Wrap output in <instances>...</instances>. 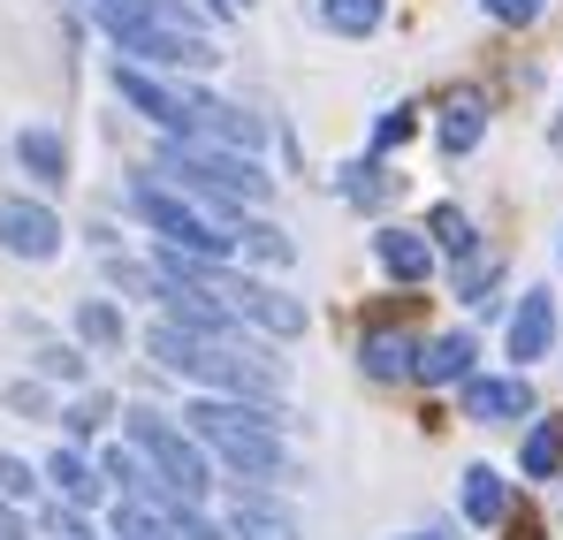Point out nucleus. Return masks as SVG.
Returning a JSON list of instances; mask_svg holds the SVG:
<instances>
[{
  "label": "nucleus",
  "mask_w": 563,
  "mask_h": 540,
  "mask_svg": "<svg viewBox=\"0 0 563 540\" xmlns=\"http://www.w3.org/2000/svg\"><path fill=\"white\" fill-rule=\"evenodd\" d=\"M176 540H229V526H213L198 503H176Z\"/></svg>",
  "instance_id": "obj_30"
},
{
  "label": "nucleus",
  "mask_w": 563,
  "mask_h": 540,
  "mask_svg": "<svg viewBox=\"0 0 563 540\" xmlns=\"http://www.w3.org/2000/svg\"><path fill=\"white\" fill-rule=\"evenodd\" d=\"M518 472H526V480H556L563 472V419H533V427H526Z\"/></svg>",
  "instance_id": "obj_19"
},
{
  "label": "nucleus",
  "mask_w": 563,
  "mask_h": 540,
  "mask_svg": "<svg viewBox=\"0 0 563 540\" xmlns=\"http://www.w3.org/2000/svg\"><path fill=\"white\" fill-rule=\"evenodd\" d=\"M107 533H114V540H176V503L122 495V503L107 510Z\"/></svg>",
  "instance_id": "obj_14"
},
{
  "label": "nucleus",
  "mask_w": 563,
  "mask_h": 540,
  "mask_svg": "<svg viewBox=\"0 0 563 540\" xmlns=\"http://www.w3.org/2000/svg\"><path fill=\"white\" fill-rule=\"evenodd\" d=\"M38 533H46V540H92V518H85L77 503H46V518H38Z\"/></svg>",
  "instance_id": "obj_27"
},
{
  "label": "nucleus",
  "mask_w": 563,
  "mask_h": 540,
  "mask_svg": "<svg viewBox=\"0 0 563 540\" xmlns=\"http://www.w3.org/2000/svg\"><path fill=\"white\" fill-rule=\"evenodd\" d=\"M0 540H31V518L15 503H0Z\"/></svg>",
  "instance_id": "obj_33"
},
{
  "label": "nucleus",
  "mask_w": 563,
  "mask_h": 540,
  "mask_svg": "<svg viewBox=\"0 0 563 540\" xmlns=\"http://www.w3.org/2000/svg\"><path fill=\"white\" fill-rule=\"evenodd\" d=\"M556 297L549 289H526L518 297V312H510V335H503V351H510V365L526 373V365H541L549 351H556Z\"/></svg>",
  "instance_id": "obj_9"
},
{
  "label": "nucleus",
  "mask_w": 563,
  "mask_h": 540,
  "mask_svg": "<svg viewBox=\"0 0 563 540\" xmlns=\"http://www.w3.org/2000/svg\"><path fill=\"white\" fill-rule=\"evenodd\" d=\"M184 427L206 442V456H221L236 480H282L289 450H282V411L275 404H244V396H190Z\"/></svg>",
  "instance_id": "obj_1"
},
{
  "label": "nucleus",
  "mask_w": 563,
  "mask_h": 540,
  "mask_svg": "<svg viewBox=\"0 0 563 540\" xmlns=\"http://www.w3.org/2000/svg\"><path fill=\"white\" fill-rule=\"evenodd\" d=\"M46 487H54L62 503H77V510H92V503H99V487H107V480H99V464H85L77 450H54V456H46Z\"/></svg>",
  "instance_id": "obj_18"
},
{
  "label": "nucleus",
  "mask_w": 563,
  "mask_h": 540,
  "mask_svg": "<svg viewBox=\"0 0 563 540\" xmlns=\"http://www.w3.org/2000/svg\"><path fill=\"white\" fill-rule=\"evenodd\" d=\"M122 442L153 464V480H161L176 503H198V495L213 487V456H206V442H198L190 427H176V419H161L153 404L122 411Z\"/></svg>",
  "instance_id": "obj_4"
},
{
  "label": "nucleus",
  "mask_w": 563,
  "mask_h": 540,
  "mask_svg": "<svg viewBox=\"0 0 563 540\" xmlns=\"http://www.w3.org/2000/svg\"><path fill=\"white\" fill-rule=\"evenodd\" d=\"M221 305L236 312V320H252L260 335H275V343H297L305 335V305L275 289V282H252V274H221Z\"/></svg>",
  "instance_id": "obj_5"
},
{
  "label": "nucleus",
  "mask_w": 563,
  "mask_h": 540,
  "mask_svg": "<svg viewBox=\"0 0 563 540\" xmlns=\"http://www.w3.org/2000/svg\"><path fill=\"white\" fill-rule=\"evenodd\" d=\"M541 8H549V0H487V15H495V23H533Z\"/></svg>",
  "instance_id": "obj_31"
},
{
  "label": "nucleus",
  "mask_w": 563,
  "mask_h": 540,
  "mask_svg": "<svg viewBox=\"0 0 563 540\" xmlns=\"http://www.w3.org/2000/svg\"><path fill=\"white\" fill-rule=\"evenodd\" d=\"M411 130H419V114H411V107H388V114L374 122V161H380V153H396Z\"/></svg>",
  "instance_id": "obj_29"
},
{
  "label": "nucleus",
  "mask_w": 563,
  "mask_h": 540,
  "mask_svg": "<svg viewBox=\"0 0 563 540\" xmlns=\"http://www.w3.org/2000/svg\"><path fill=\"white\" fill-rule=\"evenodd\" d=\"M479 137H487V99H479V91H457V99L442 107V122H434V145H442L450 161H465Z\"/></svg>",
  "instance_id": "obj_15"
},
{
  "label": "nucleus",
  "mask_w": 563,
  "mask_h": 540,
  "mask_svg": "<svg viewBox=\"0 0 563 540\" xmlns=\"http://www.w3.org/2000/svg\"><path fill=\"white\" fill-rule=\"evenodd\" d=\"M472 373H479V343H472L465 328H450V335H434V343L419 351V381H427V388H465Z\"/></svg>",
  "instance_id": "obj_13"
},
{
  "label": "nucleus",
  "mask_w": 563,
  "mask_h": 540,
  "mask_svg": "<svg viewBox=\"0 0 563 540\" xmlns=\"http://www.w3.org/2000/svg\"><path fill=\"white\" fill-rule=\"evenodd\" d=\"M374 260L388 282H427L434 274V244H427V229H374Z\"/></svg>",
  "instance_id": "obj_12"
},
{
  "label": "nucleus",
  "mask_w": 563,
  "mask_h": 540,
  "mask_svg": "<svg viewBox=\"0 0 563 540\" xmlns=\"http://www.w3.org/2000/svg\"><path fill=\"white\" fill-rule=\"evenodd\" d=\"M556 153H563V122H556Z\"/></svg>",
  "instance_id": "obj_36"
},
{
  "label": "nucleus",
  "mask_w": 563,
  "mask_h": 540,
  "mask_svg": "<svg viewBox=\"0 0 563 540\" xmlns=\"http://www.w3.org/2000/svg\"><path fill=\"white\" fill-rule=\"evenodd\" d=\"M114 91L153 122V130H168V137H190V107L176 85H161L153 69H137V62H114Z\"/></svg>",
  "instance_id": "obj_8"
},
{
  "label": "nucleus",
  "mask_w": 563,
  "mask_h": 540,
  "mask_svg": "<svg viewBox=\"0 0 563 540\" xmlns=\"http://www.w3.org/2000/svg\"><path fill=\"white\" fill-rule=\"evenodd\" d=\"M15 161L31 168V183H69V145H62V130H15Z\"/></svg>",
  "instance_id": "obj_17"
},
{
  "label": "nucleus",
  "mask_w": 563,
  "mask_h": 540,
  "mask_svg": "<svg viewBox=\"0 0 563 540\" xmlns=\"http://www.w3.org/2000/svg\"><path fill=\"white\" fill-rule=\"evenodd\" d=\"M8 404H15V411H46V388H38V381H23V388H8Z\"/></svg>",
  "instance_id": "obj_34"
},
{
  "label": "nucleus",
  "mask_w": 563,
  "mask_h": 540,
  "mask_svg": "<svg viewBox=\"0 0 563 540\" xmlns=\"http://www.w3.org/2000/svg\"><path fill=\"white\" fill-rule=\"evenodd\" d=\"M122 206H130L161 244H176V252H190V260H213V267H221V260L236 252V229H221L190 190H176V183H161V176H137Z\"/></svg>",
  "instance_id": "obj_3"
},
{
  "label": "nucleus",
  "mask_w": 563,
  "mask_h": 540,
  "mask_svg": "<svg viewBox=\"0 0 563 540\" xmlns=\"http://www.w3.org/2000/svg\"><path fill=\"white\" fill-rule=\"evenodd\" d=\"M457 503H465L472 526H503V518H510V480H503L495 464H465V487H457Z\"/></svg>",
  "instance_id": "obj_16"
},
{
  "label": "nucleus",
  "mask_w": 563,
  "mask_h": 540,
  "mask_svg": "<svg viewBox=\"0 0 563 540\" xmlns=\"http://www.w3.org/2000/svg\"><path fill=\"white\" fill-rule=\"evenodd\" d=\"M465 419L472 427H518V419H533L526 373H472L465 381Z\"/></svg>",
  "instance_id": "obj_7"
},
{
  "label": "nucleus",
  "mask_w": 563,
  "mask_h": 540,
  "mask_svg": "<svg viewBox=\"0 0 563 540\" xmlns=\"http://www.w3.org/2000/svg\"><path fill=\"white\" fill-rule=\"evenodd\" d=\"M312 15H320L335 38H374L380 15H388V0H312Z\"/></svg>",
  "instance_id": "obj_20"
},
{
  "label": "nucleus",
  "mask_w": 563,
  "mask_h": 540,
  "mask_svg": "<svg viewBox=\"0 0 563 540\" xmlns=\"http://www.w3.org/2000/svg\"><path fill=\"white\" fill-rule=\"evenodd\" d=\"M221 526H229V540H297V510L275 503V495H260V487H252V495L236 487V503H229Z\"/></svg>",
  "instance_id": "obj_11"
},
{
  "label": "nucleus",
  "mask_w": 563,
  "mask_h": 540,
  "mask_svg": "<svg viewBox=\"0 0 563 540\" xmlns=\"http://www.w3.org/2000/svg\"><path fill=\"white\" fill-rule=\"evenodd\" d=\"M335 198H351V206H388V198H396V176H388L380 161H351V168H335Z\"/></svg>",
  "instance_id": "obj_23"
},
{
  "label": "nucleus",
  "mask_w": 563,
  "mask_h": 540,
  "mask_svg": "<svg viewBox=\"0 0 563 540\" xmlns=\"http://www.w3.org/2000/svg\"><path fill=\"white\" fill-rule=\"evenodd\" d=\"M0 252L31 260V267L62 260V213L38 206V198H0Z\"/></svg>",
  "instance_id": "obj_6"
},
{
  "label": "nucleus",
  "mask_w": 563,
  "mask_h": 540,
  "mask_svg": "<svg viewBox=\"0 0 563 540\" xmlns=\"http://www.w3.org/2000/svg\"><path fill=\"white\" fill-rule=\"evenodd\" d=\"M99 419H107V404H99V396H92V404H77V411H62V427H69V434H77V442H85V434H92Z\"/></svg>",
  "instance_id": "obj_32"
},
{
  "label": "nucleus",
  "mask_w": 563,
  "mask_h": 540,
  "mask_svg": "<svg viewBox=\"0 0 563 540\" xmlns=\"http://www.w3.org/2000/svg\"><path fill=\"white\" fill-rule=\"evenodd\" d=\"M556 252H563V244H556Z\"/></svg>",
  "instance_id": "obj_38"
},
{
  "label": "nucleus",
  "mask_w": 563,
  "mask_h": 540,
  "mask_svg": "<svg viewBox=\"0 0 563 540\" xmlns=\"http://www.w3.org/2000/svg\"><path fill=\"white\" fill-rule=\"evenodd\" d=\"M77 335H85L92 351H122V343H130V320H122V305L85 297V305H77Z\"/></svg>",
  "instance_id": "obj_24"
},
{
  "label": "nucleus",
  "mask_w": 563,
  "mask_h": 540,
  "mask_svg": "<svg viewBox=\"0 0 563 540\" xmlns=\"http://www.w3.org/2000/svg\"><path fill=\"white\" fill-rule=\"evenodd\" d=\"M411 540H450V533H411Z\"/></svg>",
  "instance_id": "obj_35"
},
{
  "label": "nucleus",
  "mask_w": 563,
  "mask_h": 540,
  "mask_svg": "<svg viewBox=\"0 0 563 540\" xmlns=\"http://www.w3.org/2000/svg\"><path fill=\"white\" fill-rule=\"evenodd\" d=\"M236 252H244V260H260V267H289V260H297V244L282 236L275 221H260V213H244V221H236Z\"/></svg>",
  "instance_id": "obj_21"
},
{
  "label": "nucleus",
  "mask_w": 563,
  "mask_h": 540,
  "mask_svg": "<svg viewBox=\"0 0 563 540\" xmlns=\"http://www.w3.org/2000/svg\"><path fill=\"white\" fill-rule=\"evenodd\" d=\"M427 244L450 252V260H472V252H479V229H472L465 206H434V213H427Z\"/></svg>",
  "instance_id": "obj_22"
},
{
  "label": "nucleus",
  "mask_w": 563,
  "mask_h": 540,
  "mask_svg": "<svg viewBox=\"0 0 563 540\" xmlns=\"http://www.w3.org/2000/svg\"><path fill=\"white\" fill-rule=\"evenodd\" d=\"M38 381L85 388V381H92V365H85V351H69V343H46V351H38Z\"/></svg>",
  "instance_id": "obj_25"
},
{
  "label": "nucleus",
  "mask_w": 563,
  "mask_h": 540,
  "mask_svg": "<svg viewBox=\"0 0 563 540\" xmlns=\"http://www.w3.org/2000/svg\"><path fill=\"white\" fill-rule=\"evenodd\" d=\"M38 480H46V472H31L23 456L0 450V503H23V495H38Z\"/></svg>",
  "instance_id": "obj_28"
},
{
  "label": "nucleus",
  "mask_w": 563,
  "mask_h": 540,
  "mask_svg": "<svg viewBox=\"0 0 563 540\" xmlns=\"http://www.w3.org/2000/svg\"><path fill=\"white\" fill-rule=\"evenodd\" d=\"M161 176L176 190H198L206 213H229V229L275 198V176H260L252 153H229V145H206V137H161Z\"/></svg>",
  "instance_id": "obj_2"
},
{
  "label": "nucleus",
  "mask_w": 563,
  "mask_h": 540,
  "mask_svg": "<svg viewBox=\"0 0 563 540\" xmlns=\"http://www.w3.org/2000/svg\"><path fill=\"white\" fill-rule=\"evenodd\" d=\"M419 335L411 328H366L358 335V365H366V381H419Z\"/></svg>",
  "instance_id": "obj_10"
},
{
  "label": "nucleus",
  "mask_w": 563,
  "mask_h": 540,
  "mask_svg": "<svg viewBox=\"0 0 563 540\" xmlns=\"http://www.w3.org/2000/svg\"><path fill=\"white\" fill-rule=\"evenodd\" d=\"M107 282H114V289H137V297H168L161 267H137V260H122V252H107Z\"/></svg>",
  "instance_id": "obj_26"
},
{
  "label": "nucleus",
  "mask_w": 563,
  "mask_h": 540,
  "mask_svg": "<svg viewBox=\"0 0 563 540\" xmlns=\"http://www.w3.org/2000/svg\"><path fill=\"white\" fill-rule=\"evenodd\" d=\"M236 8H244V0H236Z\"/></svg>",
  "instance_id": "obj_37"
}]
</instances>
